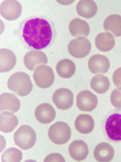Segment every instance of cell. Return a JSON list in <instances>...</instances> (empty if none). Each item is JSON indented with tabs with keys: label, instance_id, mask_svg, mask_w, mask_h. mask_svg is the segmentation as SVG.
<instances>
[{
	"label": "cell",
	"instance_id": "4",
	"mask_svg": "<svg viewBox=\"0 0 121 162\" xmlns=\"http://www.w3.org/2000/svg\"><path fill=\"white\" fill-rule=\"evenodd\" d=\"M15 144L23 150H27L32 147L36 140V133L29 125L21 126L16 130L14 135Z\"/></svg>",
	"mask_w": 121,
	"mask_h": 162
},
{
	"label": "cell",
	"instance_id": "5",
	"mask_svg": "<svg viewBox=\"0 0 121 162\" xmlns=\"http://www.w3.org/2000/svg\"><path fill=\"white\" fill-rule=\"evenodd\" d=\"M71 134L70 127L66 123L58 121L51 126L48 131V136L54 143L62 145L70 139Z\"/></svg>",
	"mask_w": 121,
	"mask_h": 162
},
{
	"label": "cell",
	"instance_id": "16",
	"mask_svg": "<svg viewBox=\"0 0 121 162\" xmlns=\"http://www.w3.org/2000/svg\"><path fill=\"white\" fill-rule=\"evenodd\" d=\"M20 100L14 94L9 93H4L0 96V110L10 111L13 113L20 109Z\"/></svg>",
	"mask_w": 121,
	"mask_h": 162
},
{
	"label": "cell",
	"instance_id": "9",
	"mask_svg": "<svg viewBox=\"0 0 121 162\" xmlns=\"http://www.w3.org/2000/svg\"><path fill=\"white\" fill-rule=\"evenodd\" d=\"M74 94L70 89L66 88H60L54 93L52 101L59 109L65 110L70 108L74 103Z\"/></svg>",
	"mask_w": 121,
	"mask_h": 162
},
{
	"label": "cell",
	"instance_id": "21",
	"mask_svg": "<svg viewBox=\"0 0 121 162\" xmlns=\"http://www.w3.org/2000/svg\"><path fill=\"white\" fill-rule=\"evenodd\" d=\"M95 44L97 48L102 52H107L111 50L115 45L113 35L109 32L99 33L96 37Z\"/></svg>",
	"mask_w": 121,
	"mask_h": 162
},
{
	"label": "cell",
	"instance_id": "19",
	"mask_svg": "<svg viewBox=\"0 0 121 162\" xmlns=\"http://www.w3.org/2000/svg\"><path fill=\"white\" fill-rule=\"evenodd\" d=\"M17 117L12 113L3 111L0 114V130L4 133L12 132L18 126Z\"/></svg>",
	"mask_w": 121,
	"mask_h": 162
},
{
	"label": "cell",
	"instance_id": "1",
	"mask_svg": "<svg viewBox=\"0 0 121 162\" xmlns=\"http://www.w3.org/2000/svg\"><path fill=\"white\" fill-rule=\"evenodd\" d=\"M17 34L21 42L27 47L40 50L53 44L56 32L52 20L45 16L35 15L21 21Z\"/></svg>",
	"mask_w": 121,
	"mask_h": 162
},
{
	"label": "cell",
	"instance_id": "7",
	"mask_svg": "<svg viewBox=\"0 0 121 162\" xmlns=\"http://www.w3.org/2000/svg\"><path fill=\"white\" fill-rule=\"evenodd\" d=\"M91 48L89 40L85 37H80L70 41L67 47L70 54L77 58H82L90 52Z\"/></svg>",
	"mask_w": 121,
	"mask_h": 162
},
{
	"label": "cell",
	"instance_id": "13",
	"mask_svg": "<svg viewBox=\"0 0 121 162\" xmlns=\"http://www.w3.org/2000/svg\"><path fill=\"white\" fill-rule=\"evenodd\" d=\"M47 62L46 54L41 51L31 50L26 53L24 57L25 66L31 71H33L39 64H47Z\"/></svg>",
	"mask_w": 121,
	"mask_h": 162
},
{
	"label": "cell",
	"instance_id": "27",
	"mask_svg": "<svg viewBox=\"0 0 121 162\" xmlns=\"http://www.w3.org/2000/svg\"><path fill=\"white\" fill-rule=\"evenodd\" d=\"M110 101L114 107L121 109V89L117 88L113 90L110 95Z\"/></svg>",
	"mask_w": 121,
	"mask_h": 162
},
{
	"label": "cell",
	"instance_id": "28",
	"mask_svg": "<svg viewBox=\"0 0 121 162\" xmlns=\"http://www.w3.org/2000/svg\"><path fill=\"white\" fill-rule=\"evenodd\" d=\"M44 162H65V160L61 154L53 153L48 155L45 158Z\"/></svg>",
	"mask_w": 121,
	"mask_h": 162
},
{
	"label": "cell",
	"instance_id": "18",
	"mask_svg": "<svg viewBox=\"0 0 121 162\" xmlns=\"http://www.w3.org/2000/svg\"><path fill=\"white\" fill-rule=\"evenodd\" d=\"M16 63V58L14 53L6 48L0 49V72L5 73L12 70Z\"/></svg>",
	"mask_w": 121,
	"mask_h": 162
},
{
	"label": "cell",
	"instance_id": "6",
	"mask_svg": "<svg viewBox=\"0 0 121 162\" xmlns=\"http://www.w3.org/2000/svg\"><path fill=\"white\" fill-rule=\"evenodd\" d=\"M33 76L36 85L43 89L50 87L55 79L52 68L44 65H40L35 68Z\"/></svg>",
	"mask_w": 121,
	"mask_h": 162
},
{
	"label": "cell",
	"instance_id": "2",
	"mask_svg": "<svg viewBox=\"0 0 121 162\" xmlns=\"http://www.w3.org/2000/svg\"><path fill=\"white\" fill-rule=\"evenodd\" d=\"M102 125L107 139L115 143L121 142V109L111 110L105 116Z\"/></svg>",
	"mask_w": 121,
	"mask_h": 162
},
{
	"label": "cell",
	"instance_id": "8",
	"mask_svg": "<svg viewBox=\"0 0 121 162\" xmlns=\"http://www.w3.org/2000/svg\"><path fill=\"white\" fill-rule=\"evenodd\" d=\"M97 96L90 91L85 89L80 92L76 97V105L80 110L91 112L96 107Z\"/></svg>",
	"mask_w": 121,
	"mask_h": 162
},
{
	"label": "cell",
	"instance_id": "10",
	"mask_svg": "<svg viewBox=\"0 0 121 162\" xmlns=\"http://www.w3.org/2000/svg\"><path fill=\"white\" fill-rule=\"evenodd\" d=\"M22 12V6L16 0H5L0 5V14L7 20L13 21L17 19L21 15Z\"/></svg>",
	"mask_w": 121,
	"mask_h": 162
},
{
	"label": "cell",
	"instance_id": "25",
	"mask_svg": "<svg viewBox=\"0 0 121 162\" xmlns=\"http://www.w3.org/2000/svg\"><path fill=\"white\" fill-rule=\"evenodd\" d=\"M90 85L91 89L97 93L102 94L105 93L109 89L110 83L106 76L99 74L93 77Z\"/></svg>",
	"mask_w": 121,
	"mask_h": 162
},
{
	"label": "cell",
	"instance_id": "24",
	"mask_svg": "<svg viewBox=\"0 0 121 162\" xmlns=\"http://www.w3.org/2000/svg\"><path fill=\"white\" fill-rule=\"evenodd\" d=\"M103 27L106 31L112 32L115 36H121V16L117 14L109 15L104 21Z\"/></svg>",
	"mask_w": 121,
	"mask_h": 162
},
{
	"label": "cell",
	"instance_id": "20",
	"mask_svg": "<svg viewBox=\"0 0 121 162\" xmlns=\"http://www.w3.org/2000/svg\"><path fill=\"white\" fill-rule=\"evenodd\" d=\"M94 121L89 114H81L76 117L74 122L75 128L79 133L82 134L90 133L94 127Z\"/></svg>",
	"mask_w": 121,
	"mask_h": 162
},
{
	"label": "cell",
	"instance_id": "22",
	"mask_svg": "<svg viewBox=\"0 0 121 162\" xmlns=\"http://www.w3.org/2000/svg\"><path fill=\"white\" fill-rule=\"evenodd\" d=\"M76 10L80 16L89 19L93 17L97 11V7L95 2L91 0H82L77 3Z\"/></svg>",
	"mask_w": 121,
	"mask_h": 162
},
{
	"label": "cell",
	"instance_id": "3",
	"mask_svg": "<svg viewBox=\"0 0 121 162\" xmlns=\"http://www.w3.org/2000/svg\"><path fill=\"white\" fill-rule=\"evenodd\" d=\"M7 86L9 89L21 96L28 95L33 87L29 76L22 72H17L11 75L8 80Z\"/></svg>",
	"mask_w": 121,
	"mask_h": 162
},
{
	"label": "cell",
	"instance_id": "12",
	"mask_svg": "<svg viewBox=\"0 0 121 162\" xmlns=\"http://www.w3.org/2000/svg\"><path fill=\"white\" fill-rule=\"evenodd\" d=\"M34 115L38 121L41 123L46 124L50 123L54 119L56 112L51 104L44 103L39 104L36 108Z\"/></svg>",
	"mask_w": 121,
	"mask_h": 162
},
{
	"label": "cell",
	"instance_id": "11",
	"mask_svg": "<svg viewBox=\"0 0 121 162\" xmlns=\"http://www.w3.org/2000/svg\"><path fill=\"white\" fill-rule=\"evenodd\" d=\"M110 66V61L106 56L99 54L92 56L88 62V69L92 73L104 74L107 72Z\"/></svg>",
	"mask_w": 121,
	"mask_h": 162
},
{
	"label": "cell",
	"instance_id": "26",
	"mask_svg": "<svg viewBox=\"0 0 121 162\" xmlns=\"http://www.w3.org/2000/svg\"><path fill=\"white\" fill-rule=\"evenodd\" d=\"M22 152L15 147H10L2 153L1 158L2 162L20 161L22 158Z\"/></svg>",
	"mask_w": 121,
	"mask_h": 162
},
{
	"label": "cell",
	"instance_id": "23",
	"mask_svg": "<svg viewBox=\"0 0 121 162\" xmlns=\"http://www.w3.org/2000/svg\"><path fill=\"white\" fill-rule=\"evenodd\" d=\"M56 68L58 75L65 79L71 78L74 75L76 70V66L74 62L67 59H63L59 61Z\"/></svg>",
	"mask_w": 121,
	"mask_h": 162
},
{
	"label": "cell",
	"instance_id": "17",
	"mask_svg": "<svg viewBox=\"0 0 121 162\" xmlns=\"http://www.w3.org/2000/svg\"><path fill=\"white\" fill-rule=\"evenodd\" d=\"M70 33L75 37H87L89 34L90 28L85 21L76 18L70 21L69 25Z\"/></svg>",
	"mask_w": 121,
	"mask_h": 162
},
{
	"label": "cell",
	"instance_id": "14",
	"mask_svg": "<svg viewBox=\"0 0 121 162\" xmlns=\"http://www.w3.org/2000/svg\"><path fill=\"white\" fill-rule=\"evenodd\" d=\"M68 151L70 156L77 161L85 160L89 153L87 145L84 141L80 140L73 141L69 146Z\"/></svg>",
	"mask_w": 121,
	"mask_h": 162
},
{
	"label": "cell",
	"instance_id": "29",
	"mask_svg": "<svg viewBox=\"0 0 121 162\" xmlns=\"http://www.w3.org/2000/svg\"><path fill=\"white\" fill-rule=\"evenodd\" d=\"M112 80L114 84L117 88L121 89V67L117 69L114 72Z\"/></svg>",
	"mask_w": 121,
	"mask_h": 162
},
{
	"label": "cell",
	"instance_id": "15",
	"mask_svg": "<svg viewBox=\"0 0 121 162\" xmlns=\"http://www.w3.org/2000/svg\"><path fill=\"white\" fill-rule=\"evenodd\" d=\"M114 150L112 146L105 142L98 144L93 151L94 158L99 162L111 161L114 157Z\"/></svg>",
	"mask_w": 121,
	"mask_h": 162
}]
</instances>
